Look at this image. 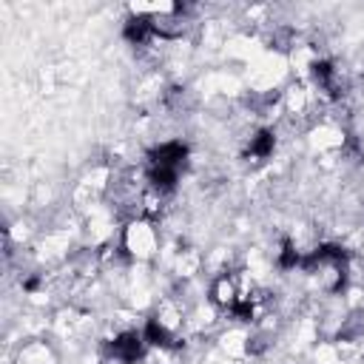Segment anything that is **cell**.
Masks as SVG:
<instances>
[{
    "mask_svg": "<svg viewBox=\"0 0 364 364\" xmlns=\"http://www.w3.org/2000/svg\"><path fill=\"white\" fill-rule=\"evenodd\" d=\"M142 344H145V338H142V336H136V333H122V336H117V338H114L111 353H114L119 361L131 364V361H136V358L142 355Z\"/></svg>",
    "mask_w": 364,
    "mask_h": 364,
    "instance_id": "1",
    "label": "cell"
},
{
    "mask_svg": "<svg viewBox=\"0 0 364 364\" xmlns=\"http://www.w3.org/2000/svg\"><path fill=\"white\" fill-rule=\"evenodd\" d=\"M154 247V233L148 225H131L128 230V250L134 253H148Z\"/></svg>",
    "mask_w": 364,
    "mask_h": 364,
    "instance_id": "2",
    "label": "cell"
},
{
    "mask_svg": "<svg viewBox=\"0 0 364 364\" xmlns=\"http://www.w3.org/2000/svg\"><path fill=\"white\" fill-rule=\"evenodd\" d=\"M142 338H145L148 344L165 347V344H171V330H168V324H165L162 318H151V321L145 324V330H142Z\"/></svg>",
    "mask_w": 364,
    "mask_h": 364,
    "instance_id": "3",
    "label": "cell"
},
{
    "mask_svg": "<svg viewBox=\"0 0 364 364\" xmlns=\"http://www.w3.org/2000/svg\"><path fill=\"white\" fill-rule=\"evenodd\" d=\"M273 145H276V136H273V131L264 128V131H259V134L250 139V148H247V151H250L256 159H267V156L273 154Z\"/></svg>",
    "mask_w": 364,
    "mask_h": 364,
    "instance_id": "4",
    "label": "cell"
},
{
    "mask_svg": "<svg viewBox=\"0 0 364 364\" xmlns=\"http://www.w3.org/2000/svg\"><path fill=\"white\" fill-rule=\"evenodd\" d=\"M296 262H299V253H296L293 242H284L282 245V253H279V264L282 267H296Z\"/></svg>",
    "mask_w": 364,
    "mask_h": 364,
    "instance_id": "5",
    "label": "cell"
}]
</instances>
